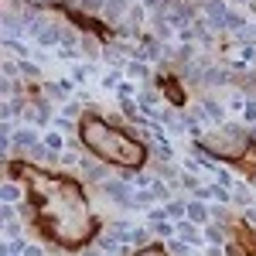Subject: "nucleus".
Returning <instances> with one entry per match:
<instances>
[{
  "label": "nucleus",
  "instance_id": "nucleus-16",
  "mask_svg": "<svg viewBox=\"0 0 256 256\" xmlns=\"http://www.w3.org/2000/svg\"><path fill=\"white\" fill-rule=\"evenodd\" d=\"M212 222H218V226H229L232 218H229V208H226V202H218L216 208H212Z\"/></svg>",
  "mask_w": 256,
  "mask_h": 256
},
{
  "label": "nucleus",
  "instance_id": "nucleus-26",
  "mask_svg": "<svg viewBox=\"0 0 256 256\" xmlns=\"http://www.w3.org/2000/svg\"><path fill=\"white\" fill-rule=\"evenodd\" d=\"M246 222L256 229V205H246Z\"/></svg>",
  "mask_w": 256,
  "mask_h": 256
},
{
  "label": "nucleus",
  "instance_id": "nucleus-22",
  "mask_svg": "<svg viewBox=\"0 0 256 256\" xmlns=\"http://www.w3.org/2000/svg\"><path fill=\"white\" fill-rule=\"evenodd\" d=\"M18 195H20V188H18V184H10V181H7V184H4V202H14Z\"/></svg>",
  "mask_w": 256,
  "mask_h": 256
},
{
  "label": "nucleus",
  "instance_id": "nucleus-11",
  "mask_svg": "<svg viewBox=\"0 0 256 256\" xmlns=\"http://www.w3.org/2000/svg\"><path fill=\"white\" fill-rule=\"evenodd\" d=\"M202 110H205V116H208V120H216V123H222V116H226L222 102H216V99H205V102H202Z\"/></svg>",
  "mask_w": 256,
  "mask_h": 256
},
{
  "label": "nucleus",
  "instance_id": "nucleus-12",
  "mask_svg": "<svg viewBox=\"0 0 256 256\" xmlns=\"http://www.w3.org/2000/svg\"><path fill=\"white\" fill-rule=\"evenodd\" d=\"M178 188H184V192H202V184H198V178L192 171H181L178 174Z\"/></svg>",
  "mask_w": 256,
  "mask_h": 256
},
{
  "label": "nucleus",
  "instance_id": "nucleus-4",
  "mask_svg": "<svg viewBox=\"0 0 256 256\" xmlns=\"http://www.w3.org/2000/svg\"><path fill=\"white\" fill-rule=\"evenodd\" d=\"M31 38L38 41L41 48H55V44H62V38H65V24H58L55 18L38 14V20L31 24Z\"/></svg>",
  "mask_w": 256,
  "mask_h": 256
},
{
  "label": "nucleus",
  "instance_id": "nucleus-17",
  "mask_svg": "<svg viewBox=\"0 0 256 256\" xmlns=\"http://www.w3.org/2000/svg\"><path fill=\"white\" fill-rule=\"evenodd\" d=\"M134 256H168V253H164V246H160V242H147V246H140Z\"/></svg>",
  "mask_w": 256,
  "mask_h": 256
},
{
  "label": "nucleus",
  "instance_id": "nucleus-5",
  "mask_svg": "<svg viewBox=\"0 0 256 256\" xmlns=\"http://www.w3.org/2000/svg\"><path fill=\"white\" fill-rule=\"evenodd\" d=\"M99 192H102V198L116 202L120 208H134V188H130L126 181H116V178H106V181H99Z\"/></svg>",
  "mask_w": 256,
  "mask_h": 256
},
{
  "label": "nucleus",
  "instance_id": "nucleus-3",
  "mask_svg": "<svg viewBox=\"0 0 256 256\" xmlns=\"http://www.w3.org/2000/svg\"><path fill=\"white\" fill-rule=\"evenodd\" d=\"M212 158H226V160H239L250 147V137L242 126H232V123H218L216 130H208L205 137L198 140Z\"/></svg>",
  "mask_w": 256,
  "mask_h": 256
},
{
  "label": "nucleus",
  "instance_id": "nucleus-13",
  "mask_svg": "<svg viewBox=\"0 0 256 256\" xmlns=\"http://www.w3.org/2000/svg\"><path fill=\"white\" fill-rule=\"evenodd\" d=\"M232 202H236V205H253L250 188H246V184H236V188H232Z\"/></svg>",
  "mask_w": 256,
  "mask_h": 256
},
{
  "label": "nucleus",
  "instance_id": "nucleus-2",
  "mask_svg": "<svg viewBox=\"0 0 256 256\" xmlns=\"http://www.w3.org/2000/svg\"><path fill=\"white\" fill-rule=\"evenodd\" d=\"M79 137H82V147L89 154H96L99 160H106V164H116V168H144V160H147V147L140 140H134L130 134L116 130L113 123L92 116V113L79 120Z\"/></svg>",
  "mask_w": 256,
  "mask_h": 256
},
{
  "label": "nucleus",
  "instance_id": "nucleus-9",
  "mask_svg": "<svg viewBox=\"0 0 256 256\" xmlns=\"http://www.w3.org/2000/svg\"><path fill=\"white\" fill-rule=\"evenodd\" d=\"M184 218H192L195 226H205V222H212V208L205 202H188V216Z\"/></svg>",
  "mask_w": 256,
  "mask_h": 256
},
{
  "label": "nucleus",
  "instance_id": "nucleus-15",
  "mask_svg": "<svg viewBox=\"0 0 256 256\" xmlns=\"http://www.w3.org/2000/svg\"><path fill=\"white\" fill-rule=\"evenodd\" d=\"M164 212H168V216H174L178 222H181V216H188V202H168V205H164Z\"/></svg>",
  "mask_w": 256,
  "mask_h": 256
},
{
  "label": "nucleus",
  "instance_id": "nucleus-18",
  "mask_svg": "<svg viewBox=\"0 0 256 256\" xmlns=\"http://www.w3.org/2000/svg\"><path fill=\"white\" fill-rule=\"evenodd\" d=\"M222 229H226V226H218V222H212V226L205 229V239H212V242H222V239H226V232H222Z\"/></svg>",
  "mask_w": 256,
  "mask_h": 256
},
{
  "label": "nucleus",
  "instance_id": "nucleus-25",
  "mask_svg": "<svg viewBox=\"0 0 256 256\" xmlns=\"http://www.w3.org/2000/svg\"><path fill=\"white\" fill-rule=\"evenodd\" d=\"M24 256H44V253H41V246H31V242H24Z\"/></svg>",
  "mask_w": 256,
  "mask_h": 256
},
{
  "label": "nucleus",
  "instance_id": "nucleus-14",
  "mask_svg": "<svg viewBox=\"0 0 256 256\" xmlns=\"http://www.w3.org/2000/svg\"><path fill=\"white\" fill-rule=\"evenodd\" d=\"M147 72H150V68H147V65H144L140 58L126 65V76H130V79H147Z\"/></svg>",
  "mask_w": 256,
  "mask_h": 256
},
{
  "label": "nucleus",
  "instance_id": "nucleus-19",
  "mask_svg": "<svg viewBox=\"0 0 256 256\" xmlns=\"http://www.w3.org/2000/svg\"><path fill=\"white\" fill-rule=\"evenodd\" d=\"M20 76H31V79H34V76H41V68H38V65H34V62L20 58Z\"/></svg>",
  "mask_w": 256,
  "mask_h": 256
},
{
  "label": "nucleus",
  "instance_id": "nucleus-20",
  "mask_svg": "<svg viewBox=\"0 0 256 256\" xmlns=\"http://www.w3.org/2000/svg\"><path fill=\"white\" fill-rule=\"evenodd\" d=\"M44 92L52 99H65V86H55V82H44Z\"/></svg>",
  "mask_w": 256,
  "mask_h": 256
},
{
  "label": "nucleus",
  "instance_id": "nucleus-28",
  "mask_svg": "<svg viewBox=\"0 0 256 256\" xmlns=\"http://www.w3.org/2000/svg\"><path fill=\"white\" fill-rule=\"evenodd\" d=\"M34 4H52V0H34Z\"/></svg>",
  "mask_w": 256,
  "mask_h": 256
},
{
  "label": "nucleus",
  "instance_id": "nucleus-8",
  "mask_svg": "<svg viewBox=\"0 0 256 256\" xmlns=\"http://www.w3.org/2000/svg\"><path fill=\"white\" fill-rule=\"evenodd\" d=\"M14 144H18L20 150L28 154L34 144H41V140H38V130H34V126H20V130H14Z\"/></svg>",
  "mask_w": 256,
  "mask_h": 256
},
{
  "label": "nucleus",
  "instance_id": "nucleus-7",
  "mask_svg": "<svg viewBox=\"0 0 256 256\" xmlns=\"http://www.w3.org/2000/svg\"><path fill=\"white\" fill-rule=\"evenodd\" d=\"M178 239H184L188 246H202V232H198V226L192 218H181L178 222Z\"/></svg>",
  "mask_w": 256,
  "mask_h": 256
},
{
  "label": "nucleus",
  "instance_id": "nucleus-6",
  "mask_svg": "<svg viewBox=\"0 0 256 256\" xmlns=\"http://www.w3.org/2000/svg\"><path fill=\"white\" fill-rule=\"evenodd\" d=\"M130 14V0H102V10H99V18L110 20V24H123Z\"/></svg>",
  "mask_w": 256,
  "mask_h": 256
},
{
  "label": "nucleus",
  "instance_id": "nucleus-24",
  "mask_svg": "<svg viewBox=\"0 0 256 256\" xmlns=\"http://www.w3.org/2000/svg\"><path fill=\"white\" fill-rule=\"evenodd\" d=\"M242 116L250 120V123H256V99H250V102H246V110H242Z\"/></svg>",
  "mask_w": 256,
  "mask_h": 256
},
{
  "label": "nucleus",
  "instance_id": "nucleus-1",
  "mask_svg": "<svg viewBox=\"0 0 256 256\" xmlns=\"http://www.w3.org/2000/svg\"><path fill=\"white\" fill-rule=\"evenodd\" d=\"M20 174L31 181L34 195L41 202V229L52 242H58L65 250H76L86 239L92 236L96 222L86 208V198L82 188L68 178H48L41 171H20Z\"/></svg>",
  "mask_w": 256,
  "mask_h": 256
},
{
  "label": "nucleus",
  "instance_id": "nucleus-27",
  "mask_svg": "<svg viewBox=\"0 0 256 256\" xmlns=\"http://www.w3.org/2000/svg\"><path fill=\"white\" fill-rule=\"evenodd\" d=\"M72 76H76V82H82V79H86V76H89V68H86V65H79V68H76Z\"/></svg>",
  "mask_w": 256,
  "mask_h": 256
},
{
  "label": "nucleus",
  "instance_id": "nucleus-23",
  "mask_svg": "<svg viewBox=\"0 0 256 256\" xmlns=\"http://www.w3.org/2000/svg\"><path fill=\"white\" fill-rule=\"evenodd\" d=\"M44 144H48V147H55V150H62V147H65L62 134H48V137H44Z\"/></svg>",
  "mask_w": 256,
  "mask_h": 256
},
{
  "label": "nucleus",
  "instance_id": "nucleus-21",
  "mask_svg": "<svg viewBox=\"0 0 256 256\" xmlns=\"http://www.w3.org/2000/svg\"><path fill=\"white\" fill-rule=\"evenodd\" d=\"M130 242H134V246H147V229H134V232H130Z\"/></svg>",
  "mask_w": 256,
  "mask_h": 256
},
{
  "label": "nucleus",
  "instance_id": "nucleus-10",
  "mask_svg": "<svg viewBox=\"0 0 256 256\" xmlns=\"http://www.w3.org/2000/svg\"><path fill=\"white\" fill-rule=\"evenodd\" d=\"M144 10H147L144 4H134V7H130V14H126V20H123V24H126L123 31H134V28H140V24H144Z\"/></svg>",
  "mask_w": 256,
  "mask_h": 256
}]
</instances>
